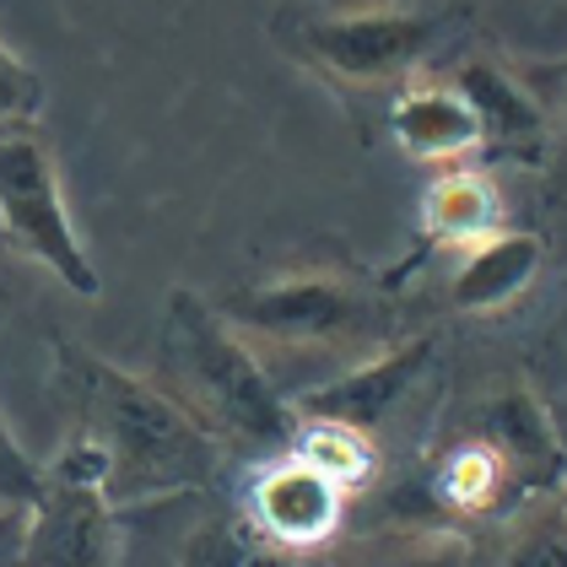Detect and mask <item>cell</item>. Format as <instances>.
<instances>
[{
	"label": "cell",
	"mask_w": 567,
	"mask_h": 567,
	"mask_svg": "<svg viewBox=\"0 0 567 567\" xmlns=\"http://www.w3.org/2000/svg\"><path fill=\"white\" fill-rule=\"evenodd\" d=\"M427 497H433L443 514H454V519H492V514H508L514 503H524L508 460H503L476 427H465V433L433 460Z\"/></svg>",
	"instance_id": "13"
},
{
	"label": "cell",
	"mask_w": 567,
	"mask_h": 567,
	"mask_svg": "<svg viewBox=\"0 0 567 567\" xmlns=\"http://www.w3.org/2000/svg\"><path fill=\"white\" fill-rule=\"evenodd\" d=\"M497 567H567V514L546 508L535 519H524V529L514 535L508 557Z\"/></svg>",
	"instance_id": "18"
},
{
	"label": "cell",
	"mask_w": 567,
	"mask_h": 567,
	"mask_svg": "<svg viewBox=\"0 0 567 567\" xmlns=\"http://www.w3.org/2000/svg\"><path fill=\"white\" fill-rule=\"evenodd\" d=\"M54 384L71 405V433H82L103 454L114 514L217 481L221 449L163 384L125 373L120 362L76 341H54Z\"/></svg>",
	"instance_id": "1"
},
{
	"label": "cell",
	"mask_w": 567,
	"mask_h": 567,
	"mask_svg": "<svg viewBox=\"0 0 567 567\" xmlns=\"http://www.w3.org/2000/svg\"><path fill=\"white\" fill-rule=\"evenodd\" d=\"M217 313L255 357H341L362 362L394 347V298L373 276L347 265H292L260 287L221 298Z\"/></svg>",
	"instance_id": "3"
},
{
	"label": "cell",
	"mask_w": 567,
	"mask_h": 567,
	"mask_svg": "<svg viewBox=\"0 0 567 567\" xmlns=\"http://www.w3.org/2000/svg\"><path fill=\"white\" fill-rule=\"evenodd\" d=\"M471 427L508 460V471H514L524 497H540V492H557L563 486V476H567L563 437L551 427L546 405L524 384H503V390L486 394L476 405V416H471Z\"/></svg>",
	"instance_id": "10"
},
{
	"label": "cell",
	"mask_w": 567,
	"mask_h": 567,
	"mask_svg": "<svg viewBox=\"0 0 567 567\" xmlns=\"http://www.w3.org/2000/svg\"><path fill=\"white\" fill-rule=\"evenodd\" d=\"M287 60L341 97H373L416 82L427 54L449 33V11L411 0H368V6H287L270 22Z\"/></svg>",
	"instance_id": "4"
},
{
	"label": "cell",
	"mask_w": 567,
	"mask_h": 567,
	"mask_svg": "<svg viewBox=\"0 0 567 567\" xmlns=\"http://www.w3.org/2000/svg\"><path fill=\"white\" fill-rule=\"evenodd\" d=\"M519 76L529 82V92L540 97L546 109V125H551V152L567 157V54L551 65H519Z\"/></svg>",
	"instance_id": "21"
},
{
	"label": "cell",
	"mask_w": 567,
	"mask_h": 567,
	"mask_svg": "<svg viewBox=\"0 0 567 567\" xmlns=\"http://www.w3.org/2000/svg\"><path fill=\"white\" fill-rule=\"evenodd\" d=\"M492 233H503V195H497V184L481 168H471V163L437 168V178L422 195V238L433 249L460 255V249H471V244L492 238Z\"/></svg>",
	"instance_id": "14"
},
{
	"label": "cell",
	"mask_w": 567,
	"mask_h": 567,
	"mask_svg": "<svg viewBox=\"0 0 567 567\" xmlns=\"http://www.w3.org/2000/svg\"><path fill=\"white\" fill-rule=\"evenodd\" d=\"M390 135L394 146L416 163L433 168H460L481 152V120L471 109V97L454 82H405L390 97Z\"/></svg>",
	"instance_id": "11"
},
{
	"label": "cell",
	"mask_w": 567,
	"mask_h": 567,
	"mask_svg": "<svg viewBox=\"0 0 567 567\" xmlns=\"http://www.w3.org/2000/svg\"><path fill=\"white\" fill-rule=\"evenodd\" d=\"M292 454L313 465L324 481H336L347 497L379 476V443L357 427H341V422H298Z\"/></svg>",
	"instance_id": "15"
},
{
	"label": "cell",
	"mask_w": 567,
	"mask_h": 567,
	"mask_svg": "<svg viewBox=\"0 0 567 567\" xmlns=\"http://www.w3.org/2000/svg\"><path fill=\"white\" fill-rule=\"evenodd\" d=\"M184 567H298V563H292L287 551H276L260 529L238 514V519L206 524V529L189 540Z\"/></svg>",
	"instance_id": "16"
},
{
	"label": "cell",
	"mask_w": 567,
	"mask_h": 567,
	"mask_svg": "<svg viewBox=\"0 0 567 567\" xmlns=\"http://www.w3.org/2000/svg\"><path fill=\"white\" fill-rule=\"evenodd\" d=\"M433 351H437L433 336L394 341V347L341 368L336 379L303 390L292 400V416H298V422H341V427H357V433H368L379 443V433L400 416V405L411 400V390L427 379Z\"/></svg>",
	"instance_id": "7"
},
{
	"label": "cell",
	"mask_w": 567,
	"mask_h": 567,
	"mask_svg": "<svg viewBox=\"0 0 567 567\" xmlns=\"http://www.w3.org/2000/svg\"><path fill=\"white\" fill-rule=\"evenodd\" d=\"M557 508L567 514V476H563V486H557Z\"/></svg>",
	"instance_id": "23"
},
{
	"label": "cell",
	"mask_w": 567,
	"mask_h": 567,
	"mask_svg": "<svg viewBox=\"0 0 567 567\" xmlns=\"http://www.w3.org/2000/svg\"><path fill=\"white\" fill-rule=\"evenodd\" d=\"M39 109H44V82H39V71L0 39V131L33 125Z\"/></svg>",
	"instance_id": "17"
},
{
	"label": "cell",
	"mask_w": 567,
	"mask_h": 567,
	"mask_svg": "<svg viewBox=\"0 0 567 567\" xmlns=\"http://www.w3.org/2000/svg\"><path fill=\"white\" fill-rule=\"evenodd\" d=\"M540 260H546V244L535 233L503 227V233L481 238L471 249H460L443 292L460 313H497V308H508L514 298L529 292V281L540 276Z\"/></svg>",
	"instance_id": "12"
},
{
	"label": "cell",
	"mask_w": 567,
	"mask_h": 567,
	"mask_svg": "<svg viewBox=\"0 0 567 567\" xmlns=\"http://www.w3.org/2000/svg\"><path fill=\"white\" fill-rule=\"evenodd\" d=\"M454 87L471 97L481 120V146H497V152H514L524 168H540L551 157V125H546V109L540 97L529 92V82L519 76V65H497V60H465L454 76Z\"/></svg>",
	"instance_id": "9"
},
{
	"label": "cell",
	"mask_w": 567,
	"mask_h": 567,
	"mask_svg": "<svg viewBox=\"0 0 567 567\" xmlns=\"http://www.w3.org/2000/svg\"><path fill=\"white\" fill-rule=\"evenodd\" d=\"M0 238L22 260L44 265L65 292H76V298L103 292V276H97L87 244L71 221V206H65L54 146L39 125L0 131Z\"/></svg>",
	"instance_id": "5"
},
{
	"label": "cell",
	"mask_w": 567,
	"mask_h": 567,
	"mask_svg": "<svg viewBox=\"0 0 567 567\" xmlns=\"http://www.w3.org/2000/svg\"><path fill=\"white\" fill-rule=\"evenodd\" d=\"M39 486H44V465H33V454L17 443V433H11L6 416H0V503L33 508Z\"/></svg>",
	"instance_id": "20"
},
{
	"label": "cell",
	"mask_w": 567,
	"mask_h": 567,
	"mask_svg": "<svg viewBox=\"0 0 567 567\" xmlns=\"http://www.w3.org/2000/svg\"><path fill=\"white\" fill-rule=\"evenodd\" d=\"M163 390L217 449L255 454L260 465L287 454L298 437V416L276 394L265 362L221 319L217 303L189 287H178L163 308Z\"/></svg>",
	"instance_id": "2"
},
{
	"label": "cell",
	"mask_w": 567,
	"mask_h": 567,
	"mask_svg": "<svg viewBox=\"0 0 567 567\" xmlns=\"http://www.w3.org/2000/svg\"><path fill=\"white\" fill-rule=\"evenodd\" d=\"M347 492L336 481H324L313 465H303L292 449L265 460L255 486H249V508L244 519L260 529L276 551H287L292 563L330 546L341 535V519H347Z\"/></svg>",
	"instance_id": "8"
},
{
	"label": "cell",
	"mask_w": 567,
	"mask_h": 567,
	"mask_svg": "<svg viewBox=\"0 0 567 567\" xmlns=\"http://www.w3.org/2000/svg\"><path fill=\"white\" fill-rule=\"evenodd\" d=\"M22 546H28V508L0 503V567H22Z\"/></svg>",
	"instance_id": "22"
},
{
	"label": "cell",
	"mask_w": 567,
	"mask_h": 567,
	"mask_svg": "<svg viewBox=\"0 0 567 567\" xmlns=\"http://www.w3.org/2000/svg\"><path fill=\"white\" fill-rule=\"evenodd\" d=\"M379 567H471V540L460 529H416L390 546Z\"/></svg>",
	"instance_id": "19"
},
{
	"label": "cell",
	"mask_w": 567,
	"mask_h": 567,
	"mask_svg": "<svg viewBox=\"0 0 567 567\" xmlns=\"http://www.w3.org/2000/svg\"><path fill=\"white\" fill-rule=\"evenodd\" d=\"M109 471L82 433H65L44 465V486L28 508L22 567H120Z\"/></svg>",
	"instance_id": "6"
}]
</instances>
